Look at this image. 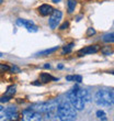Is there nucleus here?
<instances>
[{
  "label": "nucleus",
  "instance_id": "nucleus-1",
  "mask_svg": "<svg viewBox=\"0 0 114 121\" xmlns=\"http://www.w3.org/2000/svg\"><path fill=\"white\" fill-rule=\"evenodd\" d=\"M57 116L60 120H75L76 119V109L69 100H61L57 106Z\"/></svg>",
  "mask_w": 114,
  "mask_h": 121
},
{
  "label": "nucleus",
  "instance_id": "nucleus-8",
  "mask_svg": "<svg viewBox=\"0 0 114 121\" xmlns=\"http://www.w3.org/2000/svg\"><path fill=\"white\" fill-rule=\"evenodd\" d=\"M4 116L8 120H16L19 115H18V111H16V107H8V108L4 110Z\"/></svg>",
  "mask_w": 114,
  "mask_h": 121
},
{
  "label": "nucleus",
  "instance_id": "nucleus-15",
  "mask_svg": "<svg viewBox=\"0 0 114 121\" xmlns=\"http://www.w3.org/2000/svg\"><path fill=\"white\" fill-rule=\"evenodd\" d=\"M67 7H68V11L70 13L73 12V10L76 8V1L75 0H68L67 1Z\"/></svg>",
  "mask_w": 114,
  "mask_h": 121
},
{
  "label": "nucleus",
  "instance_id": "nucleus-5",
  "mask_svg": "<svg viewBox=\"0 0 114 121\" xmlns=\"http://www.w3.org/2000/svg\"><path fill=\"white\" fill-rule=\"evenodd\" d=\"M61 17H63V13L59 10H54L53 13L51 14V18L48 20V24L51 26V29H55L57 28V26L59 24L60 20H61Z\"/></svg>",
  "mask_w": 114,
  "mask_h": 121
},
{
  "label": "nucleus",
  "instance_id": "nucleus-28",
  "mask_svg": "<svg viewBox=\"0 0 114 121\" xmlns=\"http://www.w3.org/2000/svg\"><path fill=\"white\" fill-rule=\"evenodd\" d=\"M53 1H54L55 3H57V2H59V0H53Z\"/></svg>",
  "mask_w": 114,
  "mask_h": 121
},
{
  "label": "nucleus",
  "instance_id": "nucleus-18",
  "mask_svg": "<svg viewBox=\"0 0 114 121\" xmlns=\"http://www.w3.org/2000/svg\"><path fill=\"white\" fill-rule=\"evenodd\" d=\"M95 115H97V117H98L99 119H101V120H106V115H105V112L103 111V110H98Z\"/></svg>",
  "mask_w": 114,
  "mask_h": 121
},
{
  "label": "nucleus",
  "instance_id": "nucleus-27",
  "mask_svg": "<svg viewBox=\"0 0 114 121\" xmlns=\"http://www.w3.org/2000/svg\"><path fill=\"white\" fill-rule=\"evenodd\" d=\"M58 68H59V69H61V68H64V65H61V64H60V65H58Z\"/></svg>",
  "mask_w": 114,
  "mask_h": 121
},
{
  "label": "nucleus",
  "instance_id": "nucleus-19",
  "mask_svg": "<svg viewBox=\"0 0 114 121\" xmlns=\"http://www.w3.org/2000/svg\"><path fill=\"white\" fill-rule=\"evenodd\" d=\"M10 70V67L6 64H0V73H4V72H8Z\"/></svg>",
  "mask_w": 114,
  "mask_h": 121
},
{
  "label": "nucleus",
  "instance_id": "nucleus-9",
  "mask_svg": "<svg viewBox=\"0 0 114 121\" xmlns=\"http://www.w3.org/2000/svg\"><path fill=\"white\" fill-rule=\"evenodd\" d=\"M73 90L76 92L78 96H80V97H81V98L85 100V102L90 101V95H89L88 90L83 89V88H79L78 86H75V87L73 88Z\"/></svg>",
  "mask_w": 114,
  "mask_h": 121
},
{
  "label": "nucleus",
  "instance_id": "nucleus-31",
  "mask_svg": "<svg viewBox=\"0 0 114 121\" xmlns=\"http://www.w3.org/2000/svg\"><path fill=\"white\" fill-rule=\"evenodd\" d=\"M2 1H3V0H0V4H1V3H2Z\"/></svg>",
  "mask_w": 114,
  "mask_h": 121
},
{
  "label": "nucleus",
  "instance_id": "nucleus-6",
  "mask_svg": "<svg viewBox=\"0 0 114 121\" xmlns=\"http://www.w3.org/2000/svg\"><path fill=\"white\" fill-rule=\"evenodd\" d=\"M16 24L18 26H23L28 29V32H37L38 28L35 26L33 21L31 20H25V19H18L16 20Z\"/></svg>",
  "mask_w": 114,
  "mask_h": 121
},
{
  "label": "nucleus",
  "instance_id": "nucleus-21",
  "mask_svg": "<svg viewBox=\"0 0 114 121\" xmlns=\"http://www.w3.org/2000/svg\"><path fill=\"white\" fill-rule=\"evenodd\" d=\"M12 98V97H9V96H2V97H0V102H8L10 99Z\"/></svg>",
  "mask_w": 114,
  "mask_h": 121
},
{
  "label": "nucleus",
  "instance_id": "nucleus-4",
  "mask_svg": "<svg viewBox=\"0 0 114 121\" xmlns=\"http://www.w3.org/2000/svg\"><path fill=\"white\" fill-rule=\"evenodd\" d=\"M23 116H24V119L25 120H42V117H43V113L41 112L36 111L34 109L32 108H28V109H25L22 111Z\"/></svg>",
  "mask_w": 114,
  "mask_h": 121
},
{
  "label": "nucleus",
  "instance_id": "nucleus-3",
  "mask_svg": "<svg viewBox=\"0 0 114 121\" xmlns=\"http://www.w3.org/2000/svg\"><path fill=\"white\" fill-rule=\"evenodd\" d=\"M67 98H68L70 104L75 107V109H77V110H82V109L85 108V104H86L85 100H83L80 96L77 95L73 89L67 92Z\"/></svg>",
  "mask_w": 114,
  "mask_h": 121
},
{
  "label": "nucleus",
  "instance_id": "nucleus-2",
  "mask_svg": "<svg viewBox=\"0 0 114 121\" xmlns=\"http://www.w3.org/2000/svg\"><path fill=\"white\" fill-rule=\"evenodd\" d=\"M94 101L98 106L109 107L110 105H112V91L104 89L97 91V94L94 96Z\"/></svg>",
  "mask_w": 114,
  "mask_h": 121
},
{
  "label": "nucleus",
  "instance_id": "nucleus-10",
  "mask_svg": "<svg viewBox=\"0 0 114 121\" xmlns=\"http://www.w3.org/2000/svg\"><path fill=\"white\" fill-rule=\"evenodd\" d=\"M53 11H54V9H53L49 4H42V6H40V8H38V12L43 17L51 16L52 13H53Z\"/></svg>",
  "mask_w": 114,
  "mask_h": 121
},
{
  "label": "nucleus",
  "instance_id": "nucleus-25",
  "mask_svg": "<svg viewBox=\"0 0 114 121\" xmlns=\"http://www.w3.org/2000/svg\"><path fill=\"white\" fill-rule=\"evenodd\" d=\"M112 105L114 107V91H112Z\"/></svg>",
  "mask_w": 114,
  "mask_h": 121
},
{
  "label": "nucleus",
  "instance_id": "nucleus-12",
  "mask_svg": "<svg viewBox=\"0 0 114 121\" xmlns=\"http://www.w3.org/2000/svg\"><path fill=\"white\" fill-rule=\"evenodd\" d=\"M57 50H58V46H54V48H47V50L38 52V53H36L35 55H36V56H45V55H49V54H52V53H54Z\"/></svg>",
  "mask_w": 114,
  "mask_h": 121
},
{
  "label": "nucleus",
  "instance_id": "nucleus-14",
  "mask_svg": "<svg viewBox=\"0 0 114 121\" xmlns=\"http://www.w3.org/2000/svg\"><path fill=\"white\" fill-rule=\"evenodd\" d=\"M103 41L106 42V43H113V42H114V32H113V33L105 34L104 36H103Z\"/></svg>",
  "mask_w": 114,
  "mask_h": 121
},
{
  "label": "nucleus",
  "instance_id": "nucleus-22",
  "mask_svg": "<svg viewBox=\"0 0 114 121\" xmlns=\"http://www.w3.org/2000/svg\"><path fill=\"white\" fill-rule=\"evenodd\" d=\"M10 72H11V73H20L21 70H20V68L18 66H12L10 68Z\"/></svg>",
  "mask_w": 114,
  "mask_h": 121
},
{
  "label": "nucleus",
  "instance_id": "nucleus-16",
  "mask_svg": "<svg viewBox=\"0 0 114 121\" xmlns=\"http://www.w3.org/2000/svg\"><path fill=\"white\" fill-rule=\"evenodd\" d=\"M73 43H70V44L66 45V46H64L63 48V54H67V53H70L71 52V50H73Z\"/></svg>",
  "mask_w": 114,
  "mask_h": 121
},
{
  "label": "nucleus",
  "instance_id": "nucleus-30",
  "mask_svg": "<svg viewBox=\"0 0 114 121\" xmlns=\"http://www.w3.org/2000/svg\"><path fill=\"white\" fill-rule=\"evenodd\" d=\"M0 57H2V53L1 52H0Z\"/></svg>",
  "mask_w": 114,
  "mask_h": 121
},
{
  "label": "nucleus",
  "instance_id": "nucleus-24",
  "mask_svg": "<svg viewBox=\"0 0 114 121\" xmlns=\"http://www.w3.org/2000/svg\"><path fill=\"white\" fill-rule=\"evenodd\" d=\"M68 26H69V22H64L63 24L59 26V29L60 30H66L67 28H68Z\"/></svg>",
  "mask_w": 114,
  "mask_h": 121
},
{
  "label": "nucleus",
  "instance_id": "nucleus-11",
  "mask_svg": "<svg viewBox=\"0 0 114 121\" xmlns=\"http://www.w3.org/2000/svg\"><path fill=\"white\" fill-rule=\"evenodd\" d=\"M40 79H41V82H43V83H48V82H51V80H58V78H55V77L51 76V75L47 73H42L41 75H40Z\"/></svg>",
  "mask_w": 114,
  "mask_h": 121
},
{
  "label": "nucleus",
  "instance_id": "nucleus-7",
  "mask_svg": "<svg viewBox=\"0 0 114 121\" xmlns=\"http://www.w3.org/2000/svg\"><path fill=\"white\" fill-rule=\"evenodd\" d=\"M99 51H100V46L99 45H90V46H86V48L79 50L78 55L83 56V55H88V54H94V53H97Z\"/></svg>",
  "mask_w": 114,
  "mask_h": 121
},
{
  "label": "nucleus",
  "instance_id": "nucleus-26",
  "mask_svg": "<svg viewBox=\"0 0 114 121\" xmlns=\"http://www.w3.org/2000/svg\"><path fill=\"white\" fill-rule=\"evenodd\" d=\"M44 68H48V69H49V68H51V65H49V64H45Z\"/></svg>",
  "mask_w": 114,
  "mask_h": 121
},
{
  "label": "nucleus",
  "instance_id": "nucleus-13",
  "mask_svg": "<svg viewBox=\"0 0 114 121\" xmlns=\"http://www.w3.org/2000/svg\"><path fill=\"white\" fill-rule=\"evenodd\" d=\"M16 87L14 86V85H12V86L8 87V89H7V91H6V94H4V95L9 96V97H13V95L16 94Z\"/></svg>",
  "mask_w": 114,
  "mask_h": 121
},
{
  "label": "nucleus",
  "instance_id": "nucleus-20",
  "mask_svg": "<svg viewBox=\"0 0 114 121\" xmlns=\"http://www.w3.org/2000/svg\"><path fill=\"white\" fill-rule=\"evenodd\" d=\"M101 51H102V53H103L104 55H110V54L112 53L111 48H110V46H108V48H102Z\"/></svg>",
  "mask_w": 114,
  "mask_h": 121
},
{
  "label": "nucleus",
  "instance_id": "nucleus-29",
  "mask_svg": "<svg viewBox=\"0 0 114 121\" xmlns=\"http://www.w3.org/2000/svg\"><path fill=\"white\" fill-rule=\"evenodd\" d=\"M2 109H3V108L1 107V106H0V111H2Z\"/></svg>",
  "mask_w": 114,
  "mask_h": 121
},
{
  "label": "nucleus",
  "instance_id": "nucleus-17",
  "mask_svg": "<svg viewBox=\"0 0 114 121\" xmlns=\"http://www.w3.org/2000/svg\"><path fill=\"white\" fill-rule=\"evenodd\" d=\"M66 79L67 80H75L77 83H80V82L82 80V77L79 76V75H75V76H67Z\"/></svg>",
  "mask_w": 114,
  "mask_h": 121
},
{
  "label": "nucleus",
  "instance_id": "nucleus-23",
  "mask_svg": "<svg viewBox=\"0 0 114 121\" xmlns=\"http://www.w3.org/2000/svg\"><path fill=\"white\" fill-rule=\"evenodd\" d=\"M93 34H95V30L93 28H89L88 31H87V35L90 36V35H93Z\"/></svg>",
  "mask_w": 114,
  "mask_h": 121
}]
</instances>
